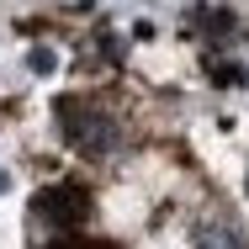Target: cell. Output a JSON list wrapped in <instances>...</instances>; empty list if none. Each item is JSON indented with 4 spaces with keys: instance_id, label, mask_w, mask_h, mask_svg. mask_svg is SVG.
Masks as SVG:
<instances>
[{
    "instance_id": "cell-1",
    "label": "cell",
    "mask_w": 249,
    "mask_h": 249,
    "mask_svg": "<svg viewBox=\"0 0 249 249\" xmlns=\"http://www.w3.org/2000/svg\"><path fill=\"white\" fill-rule=\"evenodd\" d=\"M64 133H69L74 149H85V154H111V149H117V122L101 117L96 106L64 101Z\"/></svg>"
},
{
    "instance_id": "cell-2",
    "label": "cell",
    "mask_w": 249,
    "mask_h": 249,
    "mask_svg": "<svg viewBox=\"0 0 249 249\" xmlns=\"http://www.w3.org/2000/svg\"><path fill=\"white\" fill-rule=\"evenodd\" d=\"M48 228H74V223H85V212H90V201L80 196V191H69V186H58V191H43L37 207H32Z\"/></svg>"
},
{
    "instance_id": "cell-3",
    "label": "cell",
    "mask_w": 249,
    "mask_h": 249,
    "mask_svg": "<svg viewBox=\"0 0 249 249\" xmlns=\"http://www.w3.org/2000/svg\"><path fill=\"white\" fill-rule=\"evenodd\" d=\"M191 249H244V239H239L233 228H201Z\"/></svg>"
},
{
    "instance_id": "cell-4",
    "label": "cell",
    "mask_w": 249,
    "mask_h": 249,
    "mask_svg": "<svg viewBox=\"0 0 249 249\" xmlns=\"http://www.w3.org/2000/svg\"><path fill=\"white\" fill-rule=\"evenodd\" d=\"M53 64H58L53 48H32V53H27V69H32V74H53Z\"/></svg>"
},
{
    "instance_id": "cell-5",
    "label": "cell",
    "mask_w": 249,
    "mask_h": 249,
    "mask_svg": "<svg viewBox=\"0 0 249 249\" xmlns=\"http://www.w3.org/2000/svg\"><path fill=\"white\" fill-rule=\"evenodd\" d=\"M5 191H11V175H5V170H0V196H5Z\"/></svg>"
}]
</instances>
